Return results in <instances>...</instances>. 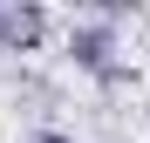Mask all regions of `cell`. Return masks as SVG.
<instances>
[{
  "mask_svg": "<svg viewBox=\"0 0 150 143\" xmlns=\"http://www.w3.org/2000/svg\"><path fill=\"white\" fill-rule=\"evenodd\" d=\"M41 20H48L41 7H14V14H0V34H14V41H34V34H41Z\"/></svg>",
  "mask_w": 150,
  "mask_h": 143,
  "instance_id": "2",
  "label": "cell"
},
{
  "mask_svg": "<svg viewBox=\"0 0 150 143\" xmlns=\"http://www.w3.org/2000/svg\"><path fill=\"white\" fill-rule=\"evenodd\" d=\"M75 61H82V68H109V34L103 27H75Z\"/></svg>",
  "mask_w": 150,
  "mask_h": 143,
  "instance_id": "1",
  "label": "cell"
},
{
  "mask_svg": "<svg viewBox=\"0 0 150 143\" xmlns=\"http://www.w3.org/2000/svg\"><path fill=\"white\" fill-rule=\"evenodd\" d=\"M28 143H75V136H62V130H41V136H28Z\"/></svg>",
  "mask_w": 150,
  "mask_h": 143,
  "instance_id": "3",
  "label": "cell"
}]
</instances>
